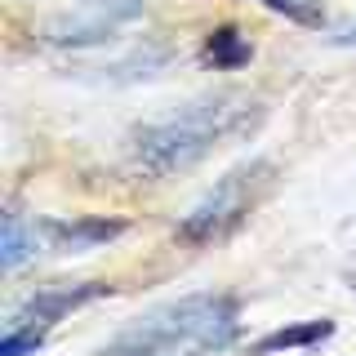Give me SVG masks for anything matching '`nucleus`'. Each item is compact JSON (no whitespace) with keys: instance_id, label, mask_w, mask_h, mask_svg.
<instances>
[{"instance_id":"f03ea898","label":"nucleus","mask_w":356,"mask_h":356,"mask_svg":"<svg viewBox=\"0 0 356 356\" xmlns=\"http://www.w3.org/2000/svg\"><path fill=\"white\" fill-rule=\"evenodd\" d=\"M250 120V103L232 94L196 98V103L170 111L134 134V170L143 178H170L187 165H196L209 147H218L227 134H236Z\"/></svg>"},{"instance_id":"6e6552de","label":"nucleus","mask_w":356,"mask_h":356,"mask_svg":"<svg viewBox=\"0 0 356 356\" xmlns=\"http://www.w3.org/2000/svg\"><path fill=\"white\" fill-rule=\"evenodd\" d=\"M245 58H250V44L241 40L236 27L209 31V40H205V63H214V67H241Z\"/></svg>"},{"instance_id":"f257e3e1","label":"nucleus","mask_w":356,"mask_h":356,"mask_svg":"<svg viewBox=\"0 0 356 356\" xmlns=\"http://www.w3.org/2000/svg\"><path fill=\"white\" fill-rule=\"evenodd\" d=\"M236 334V303L222 294H187L147 312L98 356H214Z\"/></svg>"},{"instance_id":"39448f33","label":"nucleus","mask_w":356,"mask_h":356,"mask_svg":"<svg viewBox=\"0 0 356 356\" xmlns=\"http://www.w3.org/2000/svg\"><path fill=\"white\" fill-rule=\"evenodd\" d=\"M103 294V285H81V289H44V294H36V298H27L14 316H9V325H5V334H40L54 325V321L63 316V312H72V307H81V303H89V298H98Z\"/></svg>"},{"instance_id":"9b49d317","label":"nucleus","mask_w":356,"mask_h":356,"mask_svg":"<svg viewBox=\"0 0 356 356\" xmlns=\"http://www.w3.org/2000/svg\"><path fill=\"white\" fill-rule=\"evenodd\" d=\"M339 44H356V27H352V31H343V36H339Z\"/></svg>"},{"instance_id":"423d86ee","label":"nucleus","mask_w":356,"mask_h":356,"mask_svg":"<svg viewBox=\"0 0 356 356\" xmlns=\"http://www.w3.org/2000/svg\"><path fill=\"white\" fill-rule=\"evenodd\" d=\"M44 236H49L58 250H85V245H98V241H111L120 236V222H49L44 227Z\"/></svg>"},{"instance_id":"1a4fd4ad","label":"nucleus","mask_w":356,"mask_h":356,"mask_svg":"<svg viewBox=\"0 0 356 356\" xmlns=\"http://www.w3.org/2000/svg\"><path fill=\"white\" fill-rule=\"evenodd\" d=\"M330 325L325 321H312V325H298V330H276L272 339H263L259 343V352H281V348H303V343H316V339H325Z\"/></svg>"},{"instance_id":"9d476101","label":"nucleus","mask_w":356,"mask_h":356,"mask_svg":"<svg viewBox=\"0 0 356 356\" xmlns=\"http://www.w3.org/2000/svg\"><path fill=\"white\" fill-rule=\"evenodd\" d=\"M263 5L281 9V14L298 18V22H316L321 18V0H263Z\"/></svg>"},{"instance_id":"0eeeda50","label":"nucleus","mask_w":356,"mask_h":356,"mask_svg":"<svg viewBox=\"0 0 356 356\" xmlns=\"http://www.w3.org/2000/svg\"><path fill=\"white\" fill-rule=\"evenodd\" d=\"M27 254H36V227H27L18 214H5V245H0V263H5V272L22 267Z\"/></svg>"},{"instance_id":"20e7f679","label":"nucleus","mask_w":356,"mask_h":356,"mask_svg":"<svg viewBox=\"0 0 356 356\" xmlns=\"http://www.w3.org/2000/svg\"><path fill=\"white\" fill-rule=\"evenodd\" d=\"M134 18H143V0H72V9H63L49 22V40L85 49V44L111 40Z\"/></svg>"},{"instance_id":"7ed1b4c3","label":"nucleus","mask_w":356,"mask_h":356,"mask_svg":"<svg viewBox=\"0 0 356 356\" xmlns=\"http://www.w3.org/2000/svg\"><path fill=\"white\" fill-rule=\"evenodd\" d=\"M263 174H267V165H241V170L222 174L218 183H214V192L200 196V205L183 218V227H178V232H183L187 241H214L227 227H236L241 214L250 209L254 192H259Z\"/></svg>"}]
</instances>
